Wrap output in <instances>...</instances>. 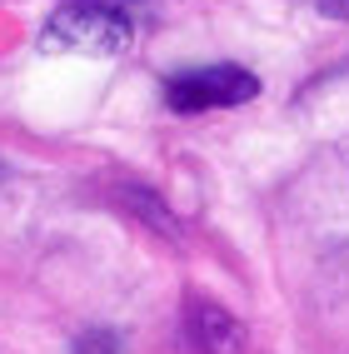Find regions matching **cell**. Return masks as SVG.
I'll use <instances>...</instances> for the list:
<instances>
[{"instance_id":"obj_3","label":"cell","mask_w":349,"mask_h":354,"mask_svg":"<svg viewBox=\"0 0 349 354\" xmlns=\"http://www.w3.org/2000/svg\"><path fill=\"white\" fill-rule=\"evenodd\" d=\"M185 344L200 349V354H240L245 329H240V319H229L220 304L190 299L185 304Z\"/></svg>"},{"instance_id":"obj_4","label":"cell","mask_w":349,"mask_h":354,"mask_svg":"<svg viewBox=\"0 0 349 354\" xmlns=\"http://www.w3.org/2000/svg\"><path fill=\"white\" fill-rule=\"evenodd\" d=\"M70 354H120V339L105 335V329H90V335L75 339V349H70Z\"/></svg>"},{"instance_id":"obj_2","label":"cell","mask_w":349,"mask_h":354,"mask_svg":"<svg viewBox=\"0 0 349 354\" xmlns=\"http://www.w3.org/2000/svg\"><path fill=\"white\" fill-rule=\"evenodd\" d=\"M254 90H260V80L240 65H195V70H180L165 85V105L180 115H200V110L245 105L254 100Z\"/></svg>"},{"instance_id":"obj_5","label":"cell","mask_w":349,"mask_h":354,"mask_svg":"<svg viewBox=\"0 0 349 354\" xmlns=\"http://www.w3.org/2000/svg\"><path fill=\"white\" fill-rule=\"evenodd\" d=\"M324 10H334V15H349V0H324Z\"/></svg>"},{"instance_id":"obj_1","label":"cell","mask_w":349,"mask_h":354,"mask_svg":"<svg viewBox=\"0 0 349 354\" xmlns=\"http://www.w3.org/2000/svg\"><path fill=\"white\" fill-rule=\"evenodd\" d=\"M135 15L125 0H75L50 15L45 45L50 50H80V55H120L130 50Z\"/></svg>"}]
</instances>
